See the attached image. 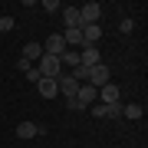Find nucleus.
Segmentation results:
<instances>
[{"instance_id": "nucleus-1", "label": "nucleus", "mask_w": 148, "mask_h": 148, "mask_svg": "<svg viewBox=\"0 0 148 148\" xmlns=\"http://www.w3.org/2000/svg\"><path fill=\"white\" fill-rule=\"evenodd\" d=\"M36 73H40V79H59V73H63V63H59V56H49V53H43L36 59Z\"/></svg>"}, {"instance_id": "nucleus-2", "label": "nucleus", "mask_w": 148, "mask_h": 148, "mask_svg": "<svg viewBox=\"0 0 148 148\" xmlns=\"http://www.w3.org/2000/svg\"><path fill=\"white\" fill-rule=\"evenodd\" d=\"M76 102H79L82 109H89L92 102H99V89H95V86H89V82H82L79 92H76Z\"/></svg>"}, {"instance_id": "nucleus-3", "label": "nucleus", "mask_w": 148, "mask_h": 148, "mask_svg": "<svg viewBox=\"0 0 148 148\" xmlns=\"http://www.w3.org/2000/svg\"><path fill=\"white\" fill-rule=\"evenodd\" d=\"M99 16H102V3H86L79 7V20H82V27H89V23H99Z\"/></svg>"}, {"instance_id": "nucleus-4", "label": "nucleus", "mask_w": 148, "mask_h": 148, "mask_svg": "<svg viewBox=\"0 0 148 148\" xmlns=\"http://www.w3.org/2000/svg\"><path fill=\"white\" fill-rule=\"evenodd\" d=\"M119 92H122V89L109 79V82L99 89V102H102V106H115V102H119Z\"/></svg>"}, {"instance_id": "nucleus-5", "label": "nucleus", "mask_w": 148, "mask_h": 148, "mask_svg": "<svg viewBox=\"0 0 148 148\" xmlns=\"http://www.w3.org/2000/svg\"><path fill=\"white\" fill-rule=\"evenodd\" d=\"M43 132H46V125H40V122H20V125H16V135L20 138H36Z\"/></svg>"}, {"instance_id": "nucleus-6", "label": "nucleus", "mask_w": 148, "mask_h": 148, "mask_svg": "<svg viewBox=\"0 0 148 148\" xmlns=\"http://www.w3.org/2000/svg\"><path fill=\"white\" fill-rule=\"evenodd\" d=\"M56 89L66 95V99H76V92H79V82L73 79V76H59L56 79Z\"/></svg>"}, {"instance_id": "nucleus-7", "label": "nucleus", "mask_w": 148, "mask_h": 148, "mask_svg": "<svg viewBox=\"0 0 148 148\" xmlns=\"http://www.w3.org/2000/svg\"><path fill=\"white\" fill-rule=\"evenodd\" d=\"M86 82L95 86V89H102V86L109 82V69L102 66V63H99V66H92V69H89V79H86Z\"/></svg>"}, {"instance_id": "nucleus-8", "label": "nucleus", "mask_w": 148, "mask_h": 148, "mask_svg": "<svg viewBox=\"0 0 148 148\" xmlns=\"http://www.w3.org/2000/svg\"><path fill=\"white\" fill-rule=\"evenodd\" d=\"M43 53H49V56H63V53H66V43H63V33H56V36H49L46 43H43Z\"/></svg>"}, {"instance_id": "nucleus-9", "label": "nucleus", "mask_w": 148, "mask_h": 148, "mask_svg": "<svg viewBox=\"0 0 148 148\" xmlns=\"http://www.w3.org/2000/svg\"><path fill=\"white\" fill-rule=\"evenodd\" d=\"M102 36V27L99 23H89V27H82V46H95Z\"/></svg>"}, {"instance_id": "nucleus-10", "label": "nucleus", "mask_w": 148, "mask_h": 148, "mask_svg": "<svg viewBox=\"0 0 148 148\" xmlns=\"http://www.w3.org/2000/svg\"><path fill=\"white\" fill-rule=\"evenodd\" d=\"M99 59H102V56H99V46H82V53H79V63H82V66L92 69V66H99Z\"/></svg>"}, {"instance_id": "nucleus-11", "label": "nucleus", "mask_w": 148, "mask_h": 148, "mask_svg": "<svg viewBox=\"0 0 148 148\" xmlns=\"http://www.w3.org/2000/svg\"><path fill=\"white\" fill-rule=\"evenodd\" d=\"M63 20L69 30H82V20H79V7H66L63 10Z\"/></svg>"}, {"instance_id": "nucleus-12", "label": "nucleus", "mask_w": 148, "mask_h": 148, "mask_svg": "<svg viewBox=\"0 0 148 148\" xmlns=\"http://www.w3.org/2000/svg\"><path fill=\"white\" fill-rule=\"evenodd\" d=\"M36 89H40V95H43V99H56V95H59L56 79H40V82H36Z\"/></svg>"}, {"instance_id": "nucleus-13", "label": "nucleus", "mask_w": 148, "mask_h": 148, "mask_svg": "<svg viewBox=\"0 0 148 148\" xmlns=\"http://www.w3.org/2000/svg\"><path fill=\"white\" fill-rule=\"evenodd\" d=\"M40 56H43V43H27V46H23V56H20V59L33 63V59H40Z\"/></svg>"}, {"instance_id": "nucleus-14", "label": "nucleus", "mask_w": 148, "mask_h": 148, "mask_svg": "<svg viewBox=\"0 0 148 148\" xmlns=\"http://www.w3.org/2000/svg\"><path fill=\"white\" fill-rule=\"evenodd\" d=\"M59 63H63V66H73V69H76V66H79V53H73V49H66V53L59 56Z\"/></svg>"}, {"instance_id": "nucleus-15", "label": "nucleus", "mask_w": 148, "mask_h": 148, "mask_svg": "<svg viewBox=\"0 0 148 148\" xmlns=\"http://www.w3.org/2000/svg\"><path fill=\"white\" fill-rule=\"evenodd\" d=\"M63 43H66V46H69V43H73V46L82 43V30H66V33H63Z\"/></svg>"}, {"instance_id": "nucleus-16", "label": "nucleus", "mask_w": 148, "mask_h": 148, "mask_svg": "<svg viewBox=\"0 0 148 148\" xmlns=\"http://www.w3.org/2000/svg\"><path fill=\"white\" fill-rule=\"evenodd\" d=\"M122 115L125 119H142V106H135V102L132 106H122Z\"/></svg>"}, {"instance_id": "nucleus-17", "label": "nucleus", "mask_w": 148, "mask_h": 148, "mask_svg": "<svg viewBox=\"0 0 148 148\" xmlns=\"http://www.w3.org/2000/svg\"><path fill=\"white\" fill-rule=\"evenodd\" d=\"M13 30V16H0V33H10Z\"/></svg>"}, {"instance_id": "nucleus-18", "label": "nucleus", "mask_w": 148, "mask_h": 148, "mask_svg": "<svg viewBox=\"0 0 148 148\" xmlns=\"http://www.w3.org/2000/svg\"><path fill=\"white\" fill-rule=\"evenodd\" d=\"M119 30H122V33H132V30H135V20H128V16H125V20L119 23Z\"/></svg>"}, {"instance_id": "nucleus-19", "label": "nucleus", "mask_w": 148, "mask_h": 148, "mask_svg": "<svg viewBox=\"0 0 148 148\" xmlns=\"http://www.w3.org/2000/svg\"><path fill=\"white\" fill-rule=\"evenodd\" d=\"M43 10H46V13H56L59 3H56V0H43Z\"/></svg>"}]
</instances>
